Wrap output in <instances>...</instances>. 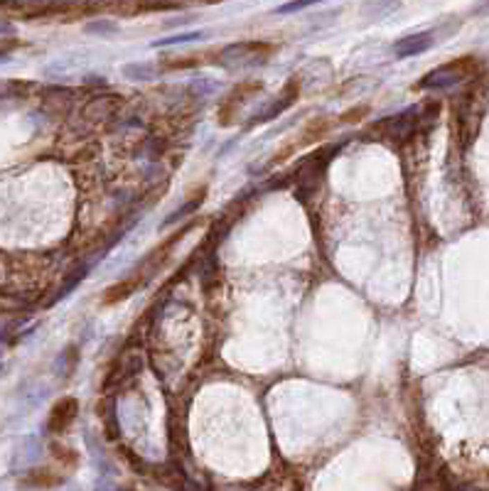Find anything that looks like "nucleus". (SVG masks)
Listing matches in <instances>:
<instances>
[{
	"instance_id": "nucleus-1",
	"label": "nucleus",
	"mask_w": 489,
	"mask_h": 491,
	"mask_svg": "<svg viewBox=\"0 0 489 491\" xmlns=\"http://www.w3.org/2000/svg\"><path fill=\"white\" fill-rule=\"evenodd\" d=\"M479 69V64L472 60V57H463V60L447 62V64L438 66V69L430 71L425 79H420L418 89H450L460 81L470 79L474 71Z\"/></svg>"
},
{
	"instance_id": "nucleus-2",
	"label": "nucleus",
	"mask_w": 489,
	"mask_h": 491,
	"mask_svg": "<svg viewBox=\"0 0 489 491\" xmlns=\"http://www.w3.org/2000/svg\"><path fill=\"white\" fill-rule=\"evenodd\" d=\"M76 416H79V400L71 398V395L60 398L52 405V411H49L47 430L52 432V435H65L71 427V422L76 420Z\"/></svg>"
},
{
	"instance_id": "nucleus-3",
	"label": "nucleus",
	"mask_w": 489,
	"mask_h": 491,
	"mask_svg": "<svg viewBox=\"0 0 489 491\" xmlns=\"http://www.w3.org/2000/svg\"><path fill=\"white\" fill-rule=\"evenodd\" d=\"M256 91H261V81H243V84H239V87L229 93V98L221 103L219 125H232L234 118H237V111L243 106V101H246V98L251 96V93H256Z\"/></svg>"
},
{
	"instance_id": "nucleus-4",
	"label": "nucleus",
	"mask_w": 489,
	"mask_h": 491,
	"mask_svg": "<svg viewBox=\"0 0 489 491\" xmlns=\"http://www.w3.org/2000/svg\"><path fill=\"white\" fill-rule=\"evenodd\" d=\"M298 96H300V84H298V79H293L291 84H288V87L280 91V96L275 98L273 103H271V106H266V108H261V111H258L256 118H253L251 123L246 125V128H253V125H258V123H266V120L278 118L285 108L293 106V103L298 101Z\"/></svg>"
},
{
	"instance_id": "nucleus-5",
	"label": "nucleus",
	"mask_w": 489,
	"mask_h": 491,
	"mask_svg": "<svg viewBox=\"0 0 489 491\" xmlns=\"http://www.w3.org/2000/svg\"><path fill=\"white\" fill-rule=\"evenodd\" d=\"M121 96L119 93H106V96H94L92 101L86 103L81 116H84L86 123H94V120H106L111 116L119 114L121 108Z\"/></svg>"
},
{
	"instance_id": "nucleus-6",
	"label": "nucleus",
	"mask_w": 489,
	"mask_h": 491,
	"mask_svg": "<svg viewBox=\"0 0 489 491\" xmlns=\"http://www.w3.org/2000/svg\"><path fill=\"white\" fill-rule=\"evenodd\" d=\"M143 285V280H140L135 273H130L126 280H121V283H116V285H111L106 290V295H103V305H119V303H123L126 297H130L133 295L138 287Z\"/></svg>"
},
{
	"instance_id": "nucleus-7",
	"label": "nucleus",
	"mask_w": 489,
	"mask_h": 491,
	"mask_svg": "<svg viewBox=\"0 0 489 491\" xmlns=\"http://www.w3.org/2000/svg\"><path fill=\"white\" fill-rule=\"evenodd\" d=\"M430 44H433V37H430V33L411 35V37L398 39L396 47H393V52H396L398 57H415V54L425 52V49H428Z\"/></svg>"
},
{
	"instance_id": "nucleus-8",
	"label": "nucleus",
	"mask_w": 489,
	"mask_h": 491,
	"mask_svg": "<svg viewBox=\"0 0 489 491\" xmlns=\"http://www.w3.org/2000/svg\"><path fill=\"white\" fill-rule=\"evenodd\" d=\"M65 481V476L57 474L52 470H33L30 474L22 479V486H33V489H52V486H60Z\"/></svg>"
},
{
	"instance_id": "nucleus-9",
	"label": "nucleus",
	"mask_w": 489,
	"mask_h": 491,
	"mask_svg": "<svg viewBox=\"0 0 489 491\" xmlns=\"http://www.w3.org/2000/svg\"><path fill=\"white\" fill-rule=\"evenodd\" d=\"M212 62L209 54H178V57H172V60H162L160 66L162 69H172V71H180V69H194V66H202Z\"/></svg>"
},
{
	"instance_id": "nucleus-10",
	"label": "nucleus",
	"mask_w": 489,
	"mask_h": 491,
	"mask_svg": "<svg viewBox=\"0 0 489 491\" xmlns=\"http://www.w3.org/2000/svg\"><path fill=\"white\" fill-rule=\"evenodd\" d=\"M332 125H334V120H329V118H318V120H312V123H307L305 133H302V138L298 141V148L310 145V143H315V141H320V138H325V135H327L329 130H332Z\"/></svg>"
},
{
	"instance_id": "nucleus-11",
	"label": "nucleus",
	"mask_w": 489,
	"mask_h": 491,
	"mask_svg": "<svg viewBox=\"0 0 489 491\" xmlns=\"http://www.w3.org/2000/svg\"><path fill=\"white\" fill-rule=\"evenodd\" d=\"M49 449H52L54 459H57L60 465H65L67 470H76V467H79V454H76L71 447H65V445H57V443H54Z\"/></svg>"
},
{
	"instance_id": "nucleus-12",
	"label": "nucleus",
	"mask_w": 489,
	"mask_h": 491,
	"mask_svg": "<svg viewBox=\"0 0 489 491\" xmlns=\"http://www.w3.org/2000/svg\"><path fill=\"white\" fill-rule=\"evenodd\" d=\"M371 108L366 106V103H359V106L350 108V111H344L342 116H339V123H359V120H364V116H369Z\"/></svg>"
},
{
	"instance_id": "nucleus-13",
	"label": "nucleus",
	"mask_w": 489,
	"mask_h": 491,
	"mask_svg": "<svg viewBox=\"0 0 489 491\" xmlns=\"http://www.w3.org/2000/svg\"><path fill=\"white\" fill-rule=\"evenodd\" d=\"M202 202H205V187H202V189H197V192H194V199H192V202H187V204H185L182 209H178V211H175V216H172V219H167L165 224L175 222V219H180V216H185V214H192V211L197 209V206L202 204Z\"/></svg>"
},
{
	"instance_id": "nucleus-14",
	"label": "nucleus",
	"mask_w": 489,
	"mask_h": 491,
	"mask_svg": "<svg viewBox=\"0 0 489 491\" xmlns=\"http://www.w3.org/2000/svg\"><path fill=\"white\" fill-rule=\"evenodd\" d=\"M202 33H185V35H175V37H167L155 42V47H165V44H178V42H189V39H199Z\"/></svg>"
},
{
	"instance_id": "nucleus-15",
	"label": "nucleus",
	"mask_w": 489,
	"mask_h": 491,
	"mask_svg": "<svg viewBox=\"0 0 489 491\" xmlns=\"http://www.w3.org/2000/svg\"><path fill=\"white\" fill-rule=\"evenodd\" d=\"M123 74H128V76H133V74H140L138 79H146V76H151V74H153V69H151V66L130 64V66H123Z\"/></svg>"
},
{
	"instance_id": "nucleus-16",
	"label": "nucleus",
	"mask_w": 489,
	"mask_h": 491,
	"mask_svg": "<svg viewBox=\"0 0 489 491\" xmlns=\"http://www.w3.org/2000/svg\"><path fill=\"white\" fill-rule=\"evenodd\" d=\"M307 3H288V6H280V12H293V10H300L305 8Z\"/></svg>"
},
{
	"instance_id": "nucleus-17",
	"label": "nucleus",
	"mask_w": 489,
	"mask_h": 491,
	"mask_svg": "<svg viewBox=\"0 0 489 491\" xmlns=\"http://www.w3.org/2000/svg\"><path fill=\"white\" fill-rule=\"evenodd\" d=\"M0 371H3V366H0Z\"/></svg>"
}]
</instances>
